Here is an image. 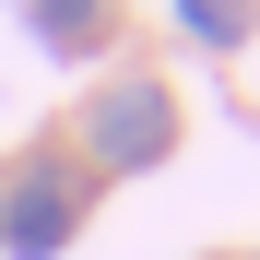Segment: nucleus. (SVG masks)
Masks as SVG:
<instances>
[{
  "label": "nucleus",
  "mask_w": 260,
  "mask_h": 260,
  "mask_svg": "<svg viewBox=\"0 0 260 260\" xmlns=\"http://www.w3.org/2000/svg\"><path fill=\"white\" fill-rule=\"evenodd\" d=\"M189 36H248V0H178Z\"/></svg>",
  "instance_id": "nucleus-4"
},
{
  "label": "nucleus",
  "mask_w": 260,
  "mask_h": 260,
  "mask_svg": "<svg viewBox=\"0 0 260 260\" xmlns=\"http://www.w3.org/2000/svg\"><path fill=\"white\" fill-rule=\"evenodd\" d=\"M95 154H107V166L166 154V95H154V83H118V95L95 107Z\"/></svg>",
  "instance_id": "nucleus-2"
},
{
  "label": "nucleus",
  "mask_w": 260,
  "mask_h": 260,
  "mask_svg": "<svg viewBox=\"0 0 260 260\" xmlns=\"http://www.w3.org/2000/svg\"><path fill=\"white\" fill-rule=\"evenodd\" d=\"M95 0H36V36H48V48H95Z\"/></svg>",
  "instance_id": "nucleus-3"
},
{
  "label": "nucleus",
  "mask_w": 260,
  "mask_h": 260,
  "mask_svg": "<svg viewBox=\"0 0 260 260\" xmlns=\"http://www.w3.org/2000/svg\"><path fill=\"white\" fill-rule=\"evenodd\" d=\"M71 237V178H48V166H36V178H12V213H0V248L12 260H48Z\"/></svg>",
  "instance_id": "nucleus-1"
}]
</instances>
